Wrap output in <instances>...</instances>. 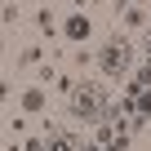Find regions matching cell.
I'll return each instance as SVG.
<instances>
[{
	"label": "cell",
	"mask_w": 151,
	"mask_h": 151,
	"mask_svg": "<svg viewBox=\"0 0 151 151\" xmlns=\"http://www.w3.org/2000/svg\"><path fill=\"white\" fill-rule=\"evenodd\" d=\"M67 116L76 124H120V107L111 102L102 80H71L67 89Z\"/></svg>",
	"instance_id": "1"
},
{
	"label": "cell",
	"mask_w": 151,
	"mask_h": 151,
	"mask_svg": "<svg viewBox=\"0 0 151 151\" xmlns=\"http://www.w3.org/2000/svg\"><path fill=\"white\" fill-rule=\"evenodd\" d=\"M93 62H98V76H102V80H124V76L133 71V40H129L124 31L107 36V40L98 45Z\"/></svg>",
	"instance_id": "2"
},
{
	"label": "cell",
	"mask_w": 151,
	"mask_h": 151,
	"mask_svg": "<svg viewBox=\"0 0 151 151\" xmlns=\"http://www.w3.org/2000/svg\"><path fill=\"white\" fill-rule=\"evenodd\" d=\"M89 36H93V18H89L85 9H71V14L62 18V40H67L71 49H80Z\"/></svg>",
	"instance_id": "3"
},
{
	"label": "cell",
	"mask_w": 151,
	"mask_h": 151,
	"mask_svg": "<svg viewBox=\"0 0 151 151\" xmlns=\"http://www.w3.org/2000/svg\"><path fill=\"white\" fill-rule=\"evenodd\" d=\"M45 107H49L45 85H27V89H18V111H22V116H45Z\"/></svg>",
	"instance_id": "4"
},
{
	"label": "cell",
	"mask_w": 151,
	"mask_h": 151,
	"mask_svg": "<svg viewBox=\"0 0 151 151\" xmlns=\"http://www.w3.org/2000/svg\"><path fill=\"white\" fill-rule=\"evenodd\" d=\"M80 147H85V138L71 133V129H53V133L40 142V151H80Z\"/></svg>",
	"instance_id": "5"
},
{
	"label": "cell",
	"mask_w": 151,
	"mask_h": 151,
	"mask_svg": "<svg viewBox=\"0 0 151 151\" xmlns=\"http://www.w3.org/2000/svg\"><path fill=\"white\" fill-rule=\"evenodd\" d=\"M120 22H124L129 31H147V27H151V18H147L142 5H120Z\"/></svg>",
	"instance_id": "6"
},
{
	"label": "cell",
	"mask_w": 151,
	"mask_h": 151,
	"mask_svg": "<svg viewBox=\"0 0 151 151\" xmlns=\"http://www.w3.org/2000/svg\"><path fill=\"white\" fill-rule=\"evenodd\" d=\"M45 58H49V49H45V45H27V49L18 53V67H22V71H31V67H45Z\"/></svg>",
	"instance_id": "7"
},
{
	"label": "cell",
	"mask_w": 151,
	"mask_h": 151,
	"mask_svg": "<svg viewBox=\"0 0 151 151\" xmlns=\"http://www.w3.org/2000/svg\"><path fill=\"white\" fill-rule=\"evenodd\" d=\"M36 27H40V31H53V14L40 9V14H36Z\"/></svg>",
	"instance_id": "8"
},
{
	"label": "cell",
	"mask_w": 151,
	"mask_h": 151,
	"mask_svg": "<svg viewBox=\"0 0 151 151\" xmlns=\"http://www.w3.org/2000/svg\"><path fill=\"white\" fill-rule=\"evenodd\" d=\"M14 98V80H5V76H0V102H9Z\"/></svg>",
	"instance_id": "9"
},
{
	"label": "cell",
	"mask_w": 151,
	"mask_h": 151,
	"mask_svg": "<svg viewBox=\"0 0 151 151\" xmlns=\"http://www.w3.org/2000/svg\"><path fill=\"white\" fill-rule=\"evenodd\" d=\"M67 58H71V62H76V67H85V62H89V49H71V53H67Z\"/></svg>",
	"instance_id": "10"
},
{
	"label": "cell",
	"mask_w": 151,
	"mask_h": 151,
	"mask_svg": "<svg viewBox=\"0 0 151 151\" xmlns=\"http://www.w3.org/2000/svg\"><path fill=\"white\" fill-rule=\"evenodd\" d=\"M40 142H45V138H27V142H22V151H40Z\"/></svg>",
	"instance_id": "11"
},
{
	"label": "cell",
	"mask_w": 151,
	"mask_h": 151,
	"mask_svg": "<svg viewBox=\"0 0 151 151\" xmlns=\"http://www.w3.org/2000/svg\"><path fill=\"white\" fill-rule=\"evenodd\" d=\"M80 151H107V147H102V142H98V138H93V142H85V147H80Z\"/></svg>",
	"instance_id": "12"
},
{
	"label": "cell",
	"mask_w": 151,
	"mask_h": 151,
	"mask_svg": "<svg viewBox=\"0 0 151 151\" xmlns=\"http://www.w3.org/2000/svg\"><path fill=\"white\" fill-rule=\"evenodd\" d=\"M0 53H5V31H0Z\"/></svg>",
	"instance_id": "13"
},
{
	"label": "cell",
	"mask_w": 151,
	"mask_h": 151,
	"mask_svg": "<svg viewBox=\"0 0 151 151\" xmlns=\"http://www.w3.org/2000/svg\"><path fill=\"white\" fill-rule=\"evenodd\" d=\"M0 151H14V147H5V142H0Z\"/></svg>",
	"instance_id": "14"
}]
</instances>
